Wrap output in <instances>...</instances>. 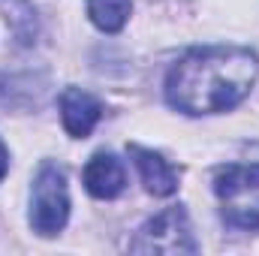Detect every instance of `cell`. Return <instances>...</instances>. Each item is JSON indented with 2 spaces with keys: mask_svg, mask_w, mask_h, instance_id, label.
Wrapping results in <instances>:
<instances>
[{
  "mask_svg": "<svg viewBox=\"0 0 259 256\" xmlns=\"http://www.w3.org/2000/svg\"><path fill=\"white\" fill-rule=\"evenodd\" d=\"M259 58L241 46H205L169 69L166 100L184 115H214L238 106L256 84Z\"/></svg>",
  "mask_w": 259,
  "mask_h": 256,
  "instance_id": "6da1fadb",
  "label": "cell"
},
{
  "mask_svg": "<svg viewBox=\"0 0 259 256\" xmlns=\"http://www.w3.org/2000/svg\"><path fill=\"white\" fill-rule=\"evenodd\" d=\"M214 193L226 223L238 229H259V163L220 169Z\"/></svg>",
  "mask_w": 259,
  "mask_h": 256,
  "instance_id": "7a4b0ae2",
  "label": "cell"
},
{
  "mask_svg": "<svg viewBox=\"0 0 259 256\" xmlns=\"http://www.w3.org/2000/svg\"><path fill=\"white\" fill-rule=\"evenodd\" d=\"M69 220V190H66V175L61 166L42 163L33 178L30 190V226L33 232L52 238L58 235Z\"/></svg>",
  "mask_w": 259,
  "mask_h": 256,
  "instance_id": "3957f363",
  "label": "cell"
},
{
  "mask_svg": "<svg viewBox=\"0 0 259 256\" xmlns=\"http://www.w3.org/2000/svg\"><path fill=\"white\" fill-rule=\"evenodd\" d=\"M133 253H163V256H181V253H196L199 244L193 238V226L190 217L181 205H172L166 211H160L157 217H151L136 241L130 244Z\"/></svg>",
  "mask_w": 259,
  "mask_h": 256,
  "instance_id": "277c9868",
  "label": "cell"
},
{
  "mask_svg": "<svg viewBox=\"0 0 259 256\" xmlns=\"http://www.w3.org/2000/svg\"><path fill=\"white\" fill-rule=\"evenodd\" d=\"M100 118H103V106L88 91L66 88L64 94H61V121H64V130L72 139L91 136V130L97 127Z\"/></svg>",
  "mask_w": 259,
  "mask_h": 256,
  "instance_id": "5b68a950",
  "label": "cell"
},
{
  "mask_svg": "<svg viewBox=\"0 0 259 256\" xmlns=\"http://www.w3.org/2000/svg\"><path fill=\"white\" fill-rule=\"evenodd\" d=\"M81 178H84V190L94 199H115L127 187V172H124L121 160L115 154H106V151H100L88 160Z\"/></svg>",
  "mask_w": 259,
  "mask_h": 256,
  "instance_id": "8992f818",
  "label": "cell"
},
{
  "mask_svg": "<svg viewBox=\"0 0 259 256\" xmlns=\"http://www.w3.org/2000/svg\"><path fill=\"white\" fill-rule=\"evenodd\" d=\"M127 151L133 157V163H136V169H139V175H142L145 190L151 196H172L178 190V175H175V169L169 166V160L163 154H157L151 148H142L136 142L127 145Z\"/></svg>",
  "mask_w": 259,
  "mask_h": 256,
  "instance_id": "52a82bcc",
  "label": "cell"
},
{
  "mask_svg": "<svg viewBox=\"0 0 259 256\" xmlns=\"http://www.w3.org/2000/svg\"><path fill=\"white\" fill-rule=\"evenodd\" d=\"M84 3H88L91 21L103 33H118L130 21V9H133L130 0H84Z\"/></svg>",
  "mask_w": 259,
  "mask_h": 256,
  "instance_id": "ba28073f",
  "label": "cell"
},
{
  "mask_svg": "<svg viewBox=\"0 0 259 256\" xmlns=\"http://www.w3.org/2000/svg\"><path fill=\"white\" fill-rule=\"evenodd\" d=\"M6 169H9V154H6V145L0 142V181H3V175H6Z\"/></svg>",
  "mask_w": 259,
  "mask_h": 256,
  "instance_id": "9c48e42d",
  "label": "cell"
}]
</instances>
